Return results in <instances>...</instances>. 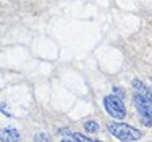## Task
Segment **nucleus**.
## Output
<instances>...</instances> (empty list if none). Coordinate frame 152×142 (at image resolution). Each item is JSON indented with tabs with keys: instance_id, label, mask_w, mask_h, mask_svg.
<instances>
[{
	"instance_id": "f257e3e1",
	"label": "nucleus",
	"mask_w": 152,
	"mask_h": 142,
	"mask_svg": "<svg viewBox=\"0 0 152 142\" xmlns=\"http://www.w3.org/2000/svg\"><path fill=\"white\" fill-rule=\"evenodd\" d=\"M106 127L121 142H131V141L141 139V131L132 127V126H129V124H124V122H108Z\"/></svg>"
},
{
	"instance_id": "f03ea898",
	"label": "nucleus",
	"mask_w": 152,
	"mask_h": 142,
	"mask_svg": "<svg viewBox=\"0 0 152 142\" xmlns=\"http://www.w3.org/2000/svg\"><path fill=\"white\" fill-rule=\"evenodd\" d=\"M105 108L108 111V114L111 116L113 119H123L126 116V109H124V105H123L121 98L115 95H108L105 96Z\"/></svg>"
},
{
	"instance_id": "7ed1b4c3",
	"label": "nucleus",
	"mask_w": 152,
	"mask_h": 142,
	"mask_svg": "<svg viewBox=\"0 0 152 142\" xmlns=\"http://www.w3.org/2000/svg\"><path fill=\"white\" fill-rule=\"evenodd\" d=\"M132 103H134V106L137 108L139 114H147V116L152 118V100L145 98V96L139 95V93H134Z\"/></svg>"
},
{
	"instance_id": "20e7f679",
	"label": "nucleus",
	"mask_w": 152,
	"mask_h": 142,
	"mask_svg": "<svg viewBox=\"0 0 152 142\" xmlns=\"http://www.w3.org/2000/svg\"><path fill=\"white\" fill-rule=\"evenodd\" d=\"M20 141V132L13 127H8L2 131V142H18Z\"/></svg>"
},
{
	"instance_id": "39448f33",
	"label": "nucleus",
	"mask_w": 152,
	"mask_h": 142,
	"mask_svg": "<svg viewBox=\"0 0 152 142\" xmlns=\"http://www.w3.org/2000/svg\"><path fill=\"white\" fill-rule=\"evenodd\" d=\"M132 88L136 90V93H139V95L152 100V88H147L142 82H139V80H132Z\"/></svg>"
},
{
	"instance_id": "423d86ee",
	"label": "nucleus",
	"mask_w": 152,
	"mask_h": 142,
	"mask_svg": "<svg viewBox=\"0 0 152 142\" xmlns=\"http://www.w3.org/2000/svg\"><path fill=\"white\" fill-rule=\"evenodd\" d=\"M83 127H85L87 132H96L100 126H98V122H95V121H87L85 124H83Z\"/></svg>"
},
{
	"instance_id": "0eeeda50",
	"label": "nucleus",
	"mask_w": 152,
	"mask_h": 142,
	"mask_svg": "<svg viewBox=\"0 0 152 142\" xmlns=\"http://www.w3.org/2000/svg\"><path fill=\"white\" fill-rule=\"evenodd\" d=\"M74 137L75 139H79L80 142H102V141H96V139H92V137H87V135H83V134H74Z\"/></svg>"
},
{
	"instance_id": "6e6552de",
	"label": "nucleus",
	"mask_w": 152,
	"mask_h": 142,
	"mask_svg": "<svg viewBox=\"0 0 152 142\" xmlns=\"http://www.w3.org/2000/svg\"><path fill=\"white\" fill-rule=\"evenodd\" d=\"M137 114H139V113H137ZM139 118H141V121L144 122L147 127H151V126H152V118H151V116H147V114H139Z\"/></svg>"
},
{
	"instance_id": "1a4fd4ad",
	"label": "nucleus",
	"mask_w": 152,
	"mask_h": 142,
	"mask_svg": "<svg viewBox=\"0 0 152 142\" xmlns=\"http://www.w3.org/2000/svg\"><path fill=\"white\" fill-rule=\"evenodd\" d=\"M61 142H80L79 139H75V137H67V139H62Z\"/></svg>"
}]
</instances>
